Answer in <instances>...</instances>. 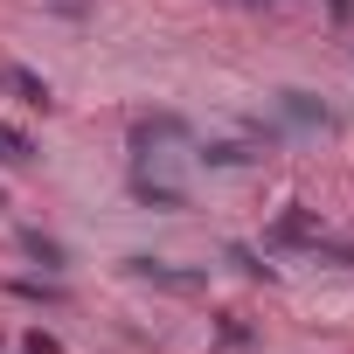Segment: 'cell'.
Returning <instances> with one entry per match:
<instances>
[{
    "label": "cell",
    "mask_w": 354,
    "mask_h": 354,
    "mask_svg": "<svg viewBox=\"0 0 354 354\" xmlns=\"http://www.w3.org/2000/svg\"><path fill=\"white\" fill-rule=\"evenodd\" d=\"M0 77H8V91H21V104H42V111H49V84H42V77H28L21 63H8Z\"/></svg>",
    "instance_id": "obj_1"
},
{
    "label": "cell",
    "mask_w": 354,
    "mask_h": 354,
    "mask_svg": "<svg viewBox=\"0 0 354 354\" xmlns=\"http://www.w3.org/2000/svg\"><path fill=\"white\" fill-rule=\"evenodd\" d=\"M0 153H8V160H28V132H15V125H0Z\"/></svg>",
    "instance_id": "obj_2"
}]
</instances>
